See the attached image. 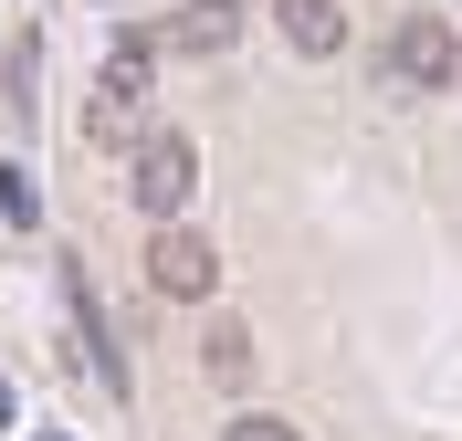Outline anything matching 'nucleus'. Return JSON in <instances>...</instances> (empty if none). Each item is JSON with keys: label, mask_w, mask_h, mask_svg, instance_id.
<instances>
[{"label": "nucleus", "mask_w": 462, "mask_h": 441, "mask_svg": "<svg viewBox=\"0 0 462 441\" xmlns=\"http://www.w3.org/2000/svg\"><path fill=\"white\" fill-rule=\"evenodd\" d=\"M378 74H389V95H441V85H462V32L441 22V11H400L389 42H378Z\"/></svg>", "instance_id": "f257e3e1"}, {"label": "nucleus", "mask_w": 462, "mask_h": 441, "mask_svg": "<svg viewBox=\"0 0 462 441\" xmlns=\"http://www.w3.org/2000/svg\"><path fill=\"white\" fill-rule=\"evenodd\" d=\"M126 189H137L147 221H179V210H189V189H200V147L179 137V126H147V137H137V169H126Z\"/></svg>", "instance_id": "f03ea898"}, {"label": "nucleus", "mask_w": 462, "mask_h": 441, "mask_svg": "<svg viewBox=\"0 0 462 441\" xmlns=\"http://www.w3.org/2000/svg\"><path fill=\"white\" fill-rule=\"evenodd\" d=\"M137 116H147V32H126L116 63L95 74V95H85V126L95 137H137Z\"/></svg>", "instance_id": "7ed1b4c3"}, {"label": "nucleus", "mask_w": 462, "mask_h": 441, "mask_svg": "<svg viewBox=\"0 0 462 441\" xmlns=\"http://www.w3.org/2000/svg\"><path fill=\"white\" fill-rule=\"evenodd\" d=\"M147 284H158V294H179V305H200V294L221 284V253H210L189 221H158V242H147Z\"/></svg>", "instance_id": "20e7f679"}, {"label": "nucleus", "mask_w": 462, "mask_h": 441, "mask_svg": "<svg viewBox=\"0 0 462 441\" xmlns=\"http://www.w3.org/2000/svg\"><path fill=\"white\" fill-rule=\"evenodd\" d=\"M231 32H242V0H179L147 32V53H231Z\"/></svg>", "instance_id": "39448f33"}, {"label": "nucleus", "mask_w": 462, "mask_h": 441, "mask_svg": "<svg viewBox=\"0 0 462 441\" xmlns=\"http://www.w3.org/2000/svg\"><path fill=\"white\" fill-rule=\"evenodd\" d=\"M273 22H284V42H294V53H337V42H346V11H337V0H273Z\"/></svg>", "instance_id": "423d86ee"}, {"label": "nucleus", "mask_w": 462, "mask_h": 441, "mask_svg": "<svg viewBox=\"0 0 462 441\" xmlns=\"http://www.w3.org/2000/svg\"><path fill=\"white\" fill-rule=\"evenodd\" d=\"M200 357H210V379H221V389H242V379H253V326H231V316H221Z\"/></svg>", "instance_id": "0eeeda50"}, {"label": "nucleus", "mask_w": 462, "mask_h": 441, "mask_svg": "<svg viewBox=\"0 0 462 441\" xmlns=\"http://www.w3.org/2000/svg\"><path fill=\"white\" fill-rule=\"evenodd\" d=\"M0 210H11V221H22V232H32V221H42V189H32V169H22V158H11V169H0Z\"/></svg>", "instance_id": "6e6552de"}, {"label": "nucleus", "mask_w": 462, "mask_h": 441, "mask_svg": "<svg viewBox=\"0 0 462 441\" xmlns=\"http://www.w3.org/2000/svg\"><path fill=\"white\" fill-rule=\"evenodd\" d=\"M231 441H305V431H294V420H273V410H242V420H231Z\"/></svg>", "instance_id": "1a4fd4ad"}, {"label": "nucleus", "mask_w": 462, "mask_h": 441, "mask_svg": "<svg viewBox=\"0 0 462 441\" xmlns=\"http://www.w3.org/2000/svg\"><path fill=\"white\" fill-rule=\"evenodd\" d=\"M0 420H22V410H11V379H0Z\"/></svg>", "instance_id": "9d476101"}, {"label": "nucleus", "mask_w": 462, "mask_h": 441, "mask_svg": "<svg viewBox=\"0 0 462 441\" xmlns=\"http://www.w3.org/2000/svg\"><path fill=\"white\" fill-rule=\"evenodd\" d=\"M32 441H63V431H32Z\"/></svg>", "instance_id": "9b49d317"}]
</instances>
